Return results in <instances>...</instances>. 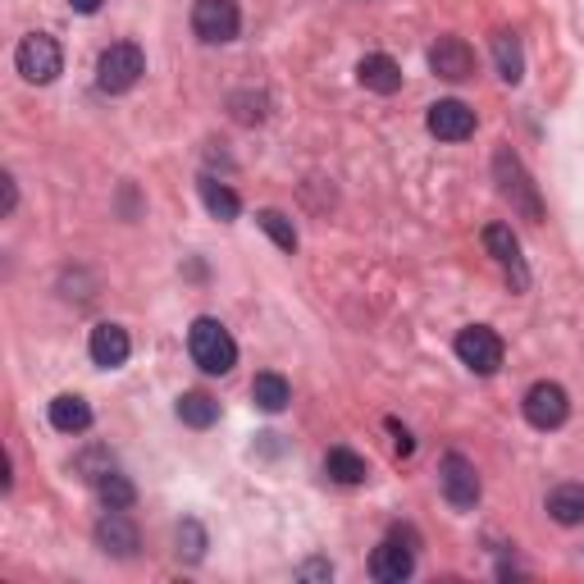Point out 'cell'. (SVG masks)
Masks as SVG:
<instances>
[{
  "mask_svg": "<svg viewBox=\"0 0 584 584\" xmlns=\"http://www.w3.org/2000/svg\"><path fill=\"white\" fill-rule=\"evenodd\" d=\"M51 429H59V434H82V429H91V403L78 393H59L51 403Z\"/></svg>",
  "mask_w": 584,
  "mask_h": 584,
  "instance_id": "2e32d148",
  "label": "cell"
},
{
  "mask_svg": "<svg viewBox=\"0 0 584 584\" xmlns=\"http://www.w3.org/2000/svg\"><path fill=\"white\" fill-rule=\"evenodd\" d=\"M494 59H498V74L516 87L520 78H526V55H520V42L511 33H498L494 37Z\"/></svg>",
  "mask_w": 584,
  "mask_h": 584,
  "instance_id": "7402d4cb",
  "label": "cell"
},
{
  "mask_svg": "<svg viewBox=\"0 0 584 584\" xmlns=\"http://www.w3.org/2000/svg\"><path fill=\"white\" fill-rule=\"evenodd\" d=\"M142 74H146V55L133 42H114L97 59V87L110 91V97H119V91H133L142 82Z\"/></svg>",
  "mask_w": 584,
  "mask_h": 584,
  "instance_id": "3957f363",
  "label": "cell"
},
{
  "mask_svg": "<svg viewBox=\"0 0 584 584\" xmlns=\"http://www.w3.org/2000/svg\"><path fill=\"white\" fill-rule=\"evenodd\" d=\"M188 352H192V361L201 365L206 375H229L233 365H238V343H233V333L214 320V316H201V320H192V329H188Z\"/></svg>",
  "mask_w": 584,
  "mask_h": 584,
  "instance_id": "6da1fadb",
  "label": "cell"
},
{
  "mask_svg": "<svg viewBox=\"0 0 584 584\" xmlns=\"http://www.w3.org/2000/svg\"><path fill=\"white\" fill-rule=\"evenodd\" d=\"M494 178H498V192L511 201L516 214H526L530 224H543V201H539V188L530 183L526 165H520V156L511 146H503L494 156Z\"/></svg>",
  "mask_w": 584,
  "mask_h": 584,
  "instance_id": "7a4b0ae2",
  "label": "cell"
},
{
  "mask_svg": "<svg viewBox=\"0 0 584 584\" xmlns=\"http://www.w3.org/2000/svg\"><path fill=\"white\" fill-rule=\"evenodd\" d=\"M97 543L110 558H133L137 552V526L124 516V507H106V516L97 520Z\"/></svg>",
  "mask_w": 584,
  "mask_h": 584,
  "instance_id": "4fadbf2b",
  "label": "cell"
},
{
  "mask_svg": "<svg viewBox=\"0 0 584 584\" xmlns=\"http://www.w3.org/2000/svg\"><path fill=\"white\" fill-rule=\"evenodd\" d=\"M69 5H74L78 14H97V10H101V0H69Z\"/></svg>",
  "mask_w": 584,
  "mask_h": 584,
  "instance_id": "83f0119b",
  "label": "cell"
},
{
  "mask_svg": "<svg viewBox=\"0 0 584 584\" xmlns=\"http://www.w3.org/2000/svg\"><path fill=\"white\" fill-rule=\"evenodd\" d=\"M484 247H488V256H494L503 269L516 274V284H520V288L530 284L526 265H520V242H516V233H511L507 224H488V229H484Z\"/></svg>",
  "mask_w": 584,
  "mask_h": 584,
  "instance_id": "9a60e30c",
  "label": "cell"
},
{
  "mask_svg": "<svg viewBox=\"0 0 584 584\" xmlns=\"http://www.w3.org/2000/svg\"><path fill=\"white\" fill-rule=\"evenodd\" d=\"M548 516L558 526H584V484H558L548 494Z\"/></svg>",
  "mask_w": 584,
  "mask_h": 584,
  "instance_id": "e0dca14e",
  "label": "cell"
},
{
  "mask_svg": "<svg viewBox=\"0 0 584 584\" xmlns=\"http://www.w3.org/2000/svg\"><path fill=\"white\" fill-rule=\"evenodd\" d=\"M429 69H434L439 78H448V82H466L475 74V51L461 37H439L434 46H429Z\"/></svg>",
  "mask_w": 584,
  "mask_h": 584,
  "instance_id": "8fae6325",
  "label": "cell"
},
{
  "mask_svg": "<svg viewBox=\"0 0 584 584\" xmlns=\"http://www.w3.org/2000/svg\"><path fill=\"white\" fill-rule=\"evenodd\" d=\"M178 558H188V562L206 558V530L197 526V520H183L178 526Z\"/></svg>",
  "mask_w": 584,
  "mask_h": 584,
  "instance_id": "d4e9b609",
  "label": "cell"
},
{
  "mask_svg": "<svg viewBox=\"0 0 584 584\" xmlns=\"http://www.w3.org/2000/svg\"><path fill=\"white\" fill-rule=\"evenodd\" d=\"M238 27H242V14L233 0H197L192 5V33L210 46H224L238 37Z\"/></svg>",
  "mask_w": 584,
  "mask_h": 584,
  "instance_id": "52a82bcc",
  "label": "cell"
},
{
  "mask_svg": "<svg viewBox=\"0 0 584 584\" xmlns=\"http://www.w3.org/2000/svg\"><path fill=\"white\" fill-rule=\"evenodd\" d=\"M252 403H256L261 411H269V416H279V411L293 403V388H288L284 375L265 371V375H256V384H252Z\"/></svg>",
  "mask_w": 584,
  "mask_h": 584,
  "instance_id": "ac0fdd59",
  "label": "cell"
},
{
  "mask_svg": "<svg viewBox=\"0 0 584 584\" xmlns=\"http://www.w3.org/2000/svg\"><path fill=\"white\" fill-rule=\"evenodd\" d=\"M388 434H393V452H397V456H411V452H416V439H411V429H407V425L388 420Z\"/></svg>",
  "mask_w": 584,
  "mask_h": 584,
  "instance_id": "484cf974",
  "label": "cell"
},
{
  "mask_svg": "<svg viewBox=\"0 0 584 584\" xmlns=\"http://www.w3.org/2000/svg\"><path fill=\"white\" fill-rule=\"evenodd\" d=\"M97 498H101L106 507H124V511H129V507H133V498H137V488L129 484V475H119V471L110 466V471L97 480Z\"/></svg>",
  "mask_w": 584,
  "mask_h": 584,
  "instance_id": "603a6c76",
  "label": "cell"
},
{
  "mask_svg": "<svg viewBox=\"0 0 584 584\" xmlns=\"http://www.w3.org/2000/svg\"><path fill=\"white\" fill-rule=\"evenodd\" d=\"M197 188H201V201H206V210L214 214V220H238V214H242V201H238V192L229 188V183L206 174Z\"/></svg>",
  "mask_w": 584,
  "mask_h": 584,
  "instance_id": "d6986e66",
  "label": "cell"
},
{
  "mask_svg": "<svg viewBox=\"0 0 584 584\" xmlns=\"http://www.w3.org/2000/svg\"><path fill=\"white\" fill-rule=\"evenodd\" d=\"M256 224L274 238V247H279V252H297V229H293V220H288L284 210H261Z\"/></svg>",
  "mask_w": 584,
  "mask_h": 584,
  "instance_id": "cb8c5ba5",
  "label": "cell"
},
{
  "mask_svg": "<svg viewBox=\"0 0 584 584\" xmlns=\"http://www.w3.org/2000/svg\"><path fill=\"white\" fill-rule=\"evenodd\" d=\"M411 571H416V548H411V539H403V535H388V539L371 552V575H375L379 584H403Z\"/></svg>",
  "mask_w": 584,
  "mask_h": 584,
  "instance_id": "9c48e42d",
  "label": "cell"
},
{
  "mask_svg": "<svg viewBox=\"0 0 584 584\" xmlns=\"http://www.w3.org/2000/svg\"><path fill=\"white\" fill-rule=\"evenodd\" d=\"M87 352H91V361H97L101 371H119V365L129 361V352H133V338H129L124 324H110V320H106V324L91 329Z\"/></svg>",
  "mask_w": 584,
  "mask_h": 584,
  "instance_id": "7c38bea8",
  "label": "cell"
},
{
  "mask_svg": "<svg viewBox=\"0 0 584 584\" xmlns=\"http://www.w3.org/2000/svg\"><path fill=\"white\" fill-rule=\"evenodd\" d=\"M324 471H329V480H338V484H365V461L352 452V448H329V456H324Z\"/></svg>",
  "mask_w": 584,
  "mask_h": 584,
  "instance_id": "44dd1931",
  "label": "cell"
},
{
  "mask_svg": "<svg viewBox=\"0 0 584 584\" xmlns=\"http://www.w3.org/2000/svg\"><path fill=\"white\" fill-rule=\"evenodd\" d=\"M456 356H461V365H466V371L494 375L498 365H503V338L488 329V324H471V329L456 333Z\"/></svg>",
  "mask_w": 584,
  "mask_h": 584,
  "instance_id": "8992f818",
  "label": "cell"
},
{
  "mask_svg": "<svg viewBox=\"0 0 584 584\" xmlns=\"http://www.w3.org/2000/svg\"><path fill=\"white\" fill-rule=\"evenodd\" d=\"M439 484H443V498L456 507V511H471L480 503V471L471 456L461 452H448L439 461Z\"/></svg>",
  "mask_w": 584,
  "mask_h": 584,
  "instance_id": "5b68a950",
  "label": "cell"
},
{
  "mask_svg": "<svg viewBox=\"0 0 584 584\" xmlns=\"http://www.w3.org/2000/svg\"><path fill=\"white\" fill-rule=\"evenodd\" d=\"M14 65L27 82L46 87V82H55L59 74H65V51H59V42L51 33H27L14 51Z\"/></svg>",
  "mask_w": 584,
  "mask_h": 584,
  "instance_id": "277c9868",
  "label": "cell"
},
{
  "mask_svg": "<svg viewBox=\"0 0 584 584\" xmlns=\"http://www.w3.org/2000/svg\"><path fill=\"white\" fill-rule=\"evenodd\" d=\"M178 420L192 425V429H210L220 420V403H214L210 393H183L178 397Z\"/></svg>",
  "mask_w": 584,
  "mask_h": 584,
  "instance_id": "ffe728a7",
  "label": "cell"
},
{
  "mask_svg": "<svg viewBox=\"0 0 584 584\" xmlns=\"http://www.w3.org/2000/svg\"><path fill=\"white\" fill-rule=\"evenodd\" d=\"M425 124L439 142H466L475 133V110L466 101H434L425 114Z\"/></svg>",
  "mask_w": 584,
  "mask_h": 584,
  "instance_id": "30bf717a",
  "label": "cell"
},
{
  "mask_svg": "<svg viewBox=\"0 0 584 584\" xmlns=\"http://www.w3.org/2000/svg\"><path fill=\"white\" fill-rule=\"evenodd\" d=\"M297 575H301V580H329V575H333V566H329V562H306Z\"/></svg>",
  "mask_w": 584,
  "mask_h": 584,
  "instance_id": "4316f807",
  "label": "cell"
},
{
  "mask_svg": "<svg viewBox=\"0 0 584 584\" xmlns=\"http://www.w3.org/2000/svg\"><path fill=\"white\" fill-rule=\"evenodd\" d=\"M520 407H526V420L535 429H562L566 416H571V397H566L562 384L539 379V384H530V393H526V403H520Z\"/></svg>",
  "mask_w": 584,
  "mask_h": 584,
  "instance_id": "ba28073f",
  "label": "cell"
},
{
  "mask_svg": "<svg viewBox=\"0 0 584 584\" xmlns=\"http://www.w3.org/2000/svg\"><path fill=\"white\" fill-rule=\"evenodd\" d=\"M356 78L365 91H379V97H393L397 87H403V65H397L393 55H365L356 65Z\"/></svg>",
  "mask_w": 584,
  "mask_h": 584,
  "instance_id": "5bb4252c",
  "label": "cell"
},
{
  "mask_svg": "<svg viewBox=\"0 0 584 584\" xmlns=\"http://www.w3.org/2000/svg\"><path fill=\"white\" fill-rule=\"evenodd\" d=\"M14 201H19V188H14V178H5V210H14Z\"/></svg>",
  "mask_w": 584,
  "mask_h": 584,
  "instance_id": "f1b7e54d",
  "label": "cell"
}]
</instances>
